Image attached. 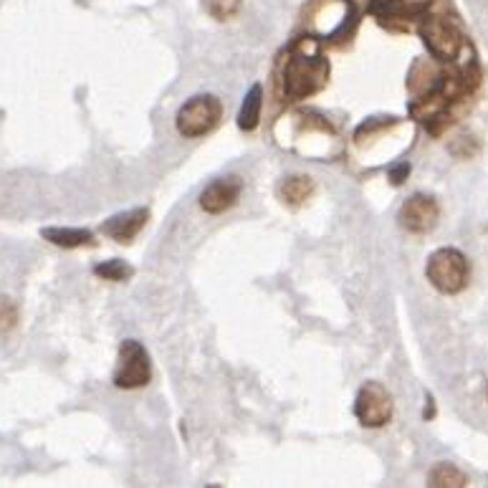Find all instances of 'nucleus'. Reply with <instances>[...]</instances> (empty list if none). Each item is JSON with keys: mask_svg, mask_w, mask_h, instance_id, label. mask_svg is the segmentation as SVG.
<instances>
[{"mask_svg": "<svg viewBox=\"0 0 488 488\" xmlns=\"http://www.w3.org/2000/svg\"><path fill=\"white\" fill-rule=\"evenodd\" d=\"M329 84V61L316 38H299L281 61V94L289 101L314 97Z\"/></svg>", "mask_w": 488, "mask_h": 488, "instance_id": "f257e3e1", "label": "nucleus"}, {"mask_svg": "<svg viewBox=\"0 0 488 488\" xmlns=\"http://www.w3.org/2000/svg\"><path fill=\"white\" fill-rule=\"evenodd\" d=\"M425 273H428V281L433 283L435 292L453 296L468 286L471 266H468L466 256L458 249H438L430 253Z\"/></svg>", "mask_w": 488, "mask_h": 488, "instance_id": "f03ea898", "label": "nucleus"}, {"mask_svg": "<svg viewBox=\"0 0 488 488\" xmlns=\"http://www.w3.org/2000/svg\"><path fill=\"white\" fill-rule=\"evenodd\" d=\"M223 117V104L220 99L213 94H197L190 101H185L177 117H175V127L183 137H203L207 132H213L220 124Z\"/></svg>", "mask_w": 488, "mask_h": 488, "instance_id": "7ed1b4c3", "label": "nucleus"}, {"mask_svg": "<svg viewBox=\"0 0 488 488\" xmlns=\"http://www.w3.org/2000/svg\"><path fill=\"white\" fill-rule=\"evenodd\" d=\"M420 36L423 44L435 61H456L458 56L466 51V36L461 33L456 23H451L445 16H430L420 23Z\"/></svg>", "mask_w": 488, "mask_h": 488, "instance_id": "20e7f679", "label": "nucleus"}, {"mask_svg": "<svg viewBox=\"0 0 488 488\" xmlns=\"http://www.w3.org/2000/svg\"><path fill=\"white\" fill-rule=\"evenodd\" d=\"M153 377V362L147 349L137 339H124L120 345V357L114 369V385L120 390H137L144 387Z\"/></svg>", "mask_w": 488, "mask_h": 488, "instance_id": "39448f33", "label": "nucleus"}, {"mask_svg": "<svg viewBox=\"0 0 488 488\" xmlns=\"http://www.w3.org/2000/svg\"><path fill=\"white\" fill-rule=\"evenodd\" d=\"M355 415L365 428H382L392 420V398L380 382H365L355 400Z\"/></svg>", "mask_w": 488, "mask_h": 488, "instance_id": "423d86ee", "label": "nucleus"}, {"mask_svg": "<svg viewBox=\"0 0 488 488\" xmlns=\"http://www.w3.org/2000/svg\"><path fill=\"white\" fill-rule=\"evenodd\" d=\"M438 217H440V207L435 203V197L415 193L402 203L398 220L405 230H410L415 236H425L438 226Z\"/></svg>", "mask_w": 488, "mask_h": 488, "instance_id": "0eeeda50", "label": "nucleus"}, {"mask_svg": "<svg viewBox=\"0 0 488 488\" xmlns=\"http://www.w3.org/2000/svg\"><path fill=\"white\" fill-rule=\"evenodd\" d=\"M240 190H243V183H240L239 175H228V177L213 180V183L207 185L206 190L200 193V207H203L206 213H210V216L226 213L228 207L239 203Z\"/></svg>", "mask_w": 488, "mask_h": 488, "instance_id": "6e6552de", "label": "nucleus"}, {"mask_svg": "<svg viewBox=\"0 0 488 488\" xmlns=\"http://www.w3.org/2000/svg\"><path fill=\"white\" fill-rule=\"evenodd\" d=\"M147 220H150V210H147V207H134V210L117 213V216L104 220L99 230H101L104 236H109V239L117 240V243H130V240L144 228Z\"/></svg>", "mask_w": 488, "mask_h": 488, "instance_id": "1a4fd4ad", "label": "nucleus"}, {"mask_svg": "<svg viewBox=\"0 0 488 488\" xmlns=\"http://www.w3.org/2000/svg\"><path fill=\"white\" fill-rule=\"evenodd\" d=\"M430 0H372L369 11L375 13L380 21H402V18H412L428 11Z\"/></svg>", "mask_w": 488, "mask_h": 488, "instance_id": "9d476101", "label": "nucleus"}, {"mask_svg": "<svg viewBox=\"0 0 488 488\" xmlns=\"http://www.w3.org/2000/svg\"><path fill=\"white\" fill-rule=\"evenodd\" d=\"M312 196H314V180L309 175H289L279 185V197L289 207L304 206Z\"/></svg>", "mask_w": 488, "mask_h": 488, "instance_id": "9b49d317", "label": "nucleus"}, {"mask_svg": "<svg viewBox=\"0 0 488 488\" xmlns=\"http://www.w3.org/2000/svg\"><path fill=\"white\" fill-rule=\"evenodd\" d=\"M41 239L54 243L58 249H81L94 246V233L87 228H41Z\"/></svg>", "mask_w": 488, "mask_h": 488, "instance_id": "f8f14e48", "label": "nucleus"}, {"mask_svg": "<svg viewBox=\"0 0 488 488\" xmlns=\"http://www.w3.org/2000/svg\"><path fill=\"white\" fill-rule=\"evenodd\" d=\"M260 107H263V87H260V84H253V87L249 89V94L243 97V104H240V111H239L240 130L253 132L256 127H259Z\"/></svg>", "mask_w": 488, "mask_h": 488, "instance_id": "ddd939ff", "label": "nucleus"}, {"mask_svg": "<svg viewBox=\"0 0 488 488\" xmlns=\"http://www.w3.org/2000/svg\"><path fill=\"white\" fill-rule=\"evenodd\" d=\"M428 486L430 488H466L468 476L453 463H438L428 473Z\"/></svg>", "mask_w": 488, "mask_h": 488, "instance_id": "4468645a", "label": "nucleus"}, {"mask_svg": "<svg viewBox=\"0 0 488 488\" xmlns=\"http://www.w3.org/2000/svg\"><path fill=\"white\" fill-rule=\"evenodd\" d=\"M132 273H134V269L122 259L104 260V263H97V266H94V276L104 279V281H127Z\"/></svg>", "mask_w": 488, "mask_h": 488, "instance_id": "2eb2a0df", "label": "nucleus"}, {"mask_svg": "<svg viewBox=\"0 0 488 488\" xmlns=\"http://www.w3.org/2000/svg\"><path fill=\"white\" fill-rule=\"evenodd\" d=\"M203 5L216 21H228L240 11V0H203Z\"/></svg>", "mask_w": 488, "mask_h": 488, "instance_id": "dca6fc26", "label": "nucleus"}, {"mask_svg": "<svg viewBox=\"0 0 488 488\" xmlns=\"http://www.w3.org/2000/svg\"><path fill=\"white\" fill-rule=\"evenodd\" d=\"M18 326V306L8 296H0V334H11Z\"/></svg>", "mask_w": 488, "mask_h": 488, "instance_id": "f3484780", "label": "nucleus"}, {"mask_svg": "<svg viewBox=\"0 0 488 488\" xmlns=\"http://www.w3.org/2000/svg\"><path fill=\"white\" fill-rule=\"evenodd\" d=\"M408 175H410V163H398L390 167V183L392 185H402L408 180Z\"/></svg>", "mask_w": 488, "mask_h": 488, "instance_id": "a211bd4d", "label": "nucleus"}, {"mask_svg": "<svg viewBox=\"0 0 488 488\" xmlns=\"http://www.w3.org/2000/svg\"><path fill=\"white\" fill-rule=\"evenodd\" d=\"M486 400H488V387H486Z\"/></svg>", "mask_w": 488, "mask_h": 488, "instance_id": "6ab92c4d", "label": "nucleus"}]
</instances>
